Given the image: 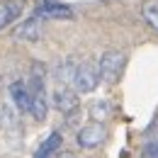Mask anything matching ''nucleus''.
Instances as JSON below:
<instances>
[{"mask_svg":"<svg viewBox=\"0 0 158 158\" xmlns=\"http://www.w3.org/2000/svg\"><path fill=\"white\" fill-rule=\"evenodd\" d=\"M124 63H127V54H124V51H114V49L105 51V54L100 56V63H98L100 83H105V85L117 83L119 76H122V71H124Z\"/></svg>","mask_w":158,"mask_h":158,"instance_id":"f257e3e1","label":"nucleus"},{"mask_svg":"<svg viewBox=\"0 0 158 158\" xmlns=\"http://www.w3.org/2000/svg\"><path fill=\"white\" fill-rule=\"evenodd\" d=\"M73 88L78 90L80 95H85V93H93L95 88H98L100 83V73H98V66H93V63H88V61H83L76 66V71H73Z\"/></svg>","mask_w":158,"mask_h":158,"instance_id":"f03ea898","label":"nucleus"},{"mask_svg":"<svg viewBox=\"0 0 158 158\" xmlns=\"http://www.w3.org/2000/svg\"><path fill=\"white\" fill-rule=\"evenodd\" d=\"M76 141H78L80 148H100V146L107 141V127H105L102 122H95V119H93V124L83 127L78 131Z\"/></svg>","mask_w":158,"mask_h":158,"instance_id":"7ed1b4c3","label":"nucleus"},{"mask_svg":"<svg viewBox=\"0 0 158 158\" xmlns=\"http://www.w3.org/2000/svg\"><path fill=\"white\" fill-rule=\"evenodd\" d=\"M34 15H39L41 20H71L73 10L66 2H56V0H37Z\"/></svg>","mask_w":158,"mask_h":158,"instance_id":"20e7f679","label":"nucleus"},{"mask_svg":"<svg viewBox=\"0 0 158 158\" xmlns=\"http://www.w3.org/2000/svg\"><path fill=\"white\" fill-rule=\"evenodd\" d=\"M54 107L63 114H76L78 112V90H71L66 85H59L54 90Z\"/></svg>","mask_w":158,"mask_h":158,"instance_id":"39448f33","label":"nucleus"},{"mask_svg":"<svg viewBox=\"0 0 158 158\" xmlns=\"http://www.w3.org/2000/svg\"><path fill=\"white\" fill-rule=\"evenodd\" d=\"M41 17L39 15H34V17H29V20H24L15 29V39H20V41H39V37H41Z\"/></svg>","mask_w":158,"mask_h":158,"instance_id":"423d86ee","label":"nucleus"},{"mask_svg":"<svg viewBox=\"0 0 158 158\" xmlns=\"http://www.w3.org/2000/svg\"><path fill=\"white\" fill-rule=\"evenodd\" d=\"M10 98H12L15 107H17L20 112H29V107H32V90H29L27 83L15 80V83L10 85Z\"/></svg>","mask_w":158,"mask_h":158,"instance_id":"0eeeda50","label":"nucleus"},{"mask_svg":"<svg viewBox=\"0 0 158 158\" xmlns=\"http://www.w3.org/2000/svg\"><path fill=\"white\" fill-rule=\"evenodd\" d=\"M22 15V0H2L0 2V32L10 27Z\"/></svg>","mask_w":158,"mask_h":158,"instance_id":"6e6552de","label":"nucleus"},{"mask_svg":"<svg viewBox=\"0 0 158 158\" xmlns=\"http://www.w3.org/2000/svg\"><path fill=\"white\" fill-rule=\"evenodd\" d=\"M61 143H63V139H61L59 131H54V134H49V136L41 141V146L37 148V153H34V158H54L56 153H59Z\"/></svg>","mask_w":158,"mask_h":158,"instance_id":"1a4fd4ad","label":"nucleus"},{"mask_svg":"<svg viewBox=\"0 0 158 158\" xmlns=\"http://www.w3.org/2000/svg\"><path fill=\"white\" fill-rule=\"evenodd\" d=\"M141 20L153 32H158V0H148V2L141 5Z\"/></svg>","mask_w":158,"mask_h":158,"instance_id":"9d476101","label":"nucleus"},{"mask_svg":"<svg viewBox=\"0 0 158 158\" xmlns=\"http://www.w3.org/2000/svg\"><path fill=\"white\" fill-rule=\"evenodd\" d=\"M107 114H110V102H105V100L93 102V107H90V117L95 119V122H105Z\"/></svg>","mask_w":158,"mask_h":158,"instance_id":"9b49d317","label":"nucleus"},{"mask_svg":"<svg viewBox=\"0 0 158 158\" xmlns=\"http://www.w3.org/2000/svg\"><path fill=\"white\" fill-rule=\"evenodd\" d=\"M143 158H158V139L146 143V148H143Z\"/></svg>","mask_w":158,"mask_h":158,"instance_id":"f8f14e48","label":"nucleus"}]
</instances>
